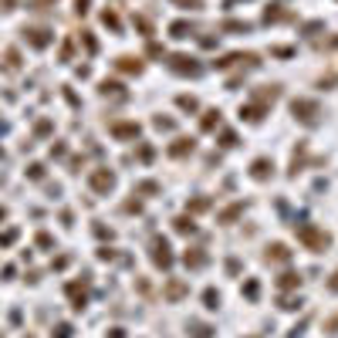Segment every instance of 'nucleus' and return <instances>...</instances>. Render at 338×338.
Listing matches in <instances>:
<instances>
[{
  "mask_svg": "<svg viewBox=\"0 0 338 338\" xmlns=\"http://www.w3.org/2000/svg\"><path fill=\"white\" fill-rule=\"evenodd\" d=\"M24 41L41 51V47H47L51 41H54V34L47 31V27H24Z\"/></svg>",
  "mask_w": 338,
  "mask_h": 338,
  "instance_id": "f257e3e1",
  "label": "nucleus"
},
{
  "mask_svg": "<svg viewBox=\"0 0 338 338\" xmlns=\"http://www.w3.org/2000/svg\"><path fill=\"white\" fill-rule=\"evenodd\" d=\"M298 237H301L311 250H325L328 247V234H321V230H315V227H298Z\"/></svg>",
  "mask_w": 338,
  "mask_h": 338,
  "instance_id": "f03ea898",
  "label": "nucleus"
},
{
  "mask_svg": "<svg viewBox=\"0 0 338 338\" xmlns=\"http://www.w3.org/2000/svg\"><path fill=\"white\" fill-rule=\"evenodd\" d=\"M88 183H91V190L95 193H108L115 186V176L108 173V169H95V173L88 176Z\"/></svg>",
  "mask_w": 338,
  "mask_h": 338,
  "instance_id": "7ed1b4c3",
  "label": "nucleus"
},
{
  "mask_svg": "<svg viewBox=\"0 0 338 338\" xmlns=\"http://www.w3.org/2000/svg\"><path fill=\"white\" fill-rule=\"evenodd\" d=\"M291 108H294V119H301V122H315V115H318V105L308 98H298Z\"/></svg>",
  "mask_w": 338,
  "mask_h": 338,
  "instance_id": "20e7f679",
  "label": "nucleus"
},
{
  "mask_svg": "<svg viewBox=\"0 0 338 338\" xmlns=\"http://www.w3.org/2000/svg\"><path fill=\"white\" fill-rule=\"evenodd\" d=\"M152 260H156L159 267H169V264H173V254H169V244H166V240H156V250H152Z\"/></svg>",
  "mask_w": 338,
  "mask_h": 338,
  "instance_id": "39448f33",
  "label": "nucleus"
},
{
  "mask_svg": "<svg viewBox=\"0 0 338 338\" xmlns=\"http://www.w3.org/2000/svg\"><path fill=\"white\" fill-rule=\"evenodd\" d=\"M288 257H291V250L284 247V244H270L267 254H264V260H267V264H270V260H274V264H284Z\"/></svg>",
  "mask_w": 338,
  "mask_h": 338,
  "instance_id": "423d86ee",
  "label": "nucleus"
},
{
  "mask_svg": "<svg viewBox=\"0 0 338 338\" xmlns=\"http://www.w3.org/2000/svg\"><path fill=\"white\" fill-rule=\"evenodd\" d=\"M173 71H180V75H196L200 68L193 65V58H186V54H176V58H173Z\"/></svg>",
  "mask_w": 338,
  "mask_h": 338,
  "instance_id": "0eeeda50",
  "label": "nucleus"
},
{
  "mask_svg": "<svg viewBox=\"0 0 338 338\" xmlns=\"http://www.w3.org/2000/svg\"><path fill=\"white\" fill-rule=\"evenodd\" d=\"M68 294H71V301H75V308H85V301H88V294H85V288H78V284H68Z\"/></svg>",
  "mask_w": 338,
  "mask_h": 338,
  "instance_id": "6e6552de",
  "label": "nucleus"
},
{
  "mask_svg": "<svg viewBox=\"0 0 338 338\" xmlns=\"http://www.w3.org/2000/svg\"><path fill=\"white\" fill-rule=\"evenodd\" d=\"M112 132L119 135V139H129V135H139V125L135 122H119V125H112Z\"/></svg>",
  "mask_w": 338,
  "mask_h": 338,
  "instance_id": "1a4fd4ad",
  "label": "nucleus"
},
{
  "mask_svg": "<svg viewBox=\"0 0 338 338\" xmlns=\"http://www.w3.org/2000/svg\"><path fill=\"white\" fill-rule=\"evenodd\" d=\"M186 152H193V139H176L169 146V156H186Z\"/></svg>",
  "mask_w": 338,
  "mask_h": 338,
  "instance_id": "9d476101",
  "label": "nucleus"
},
{
  "mask_svg": "<svg viewBox=\"0 0 338 338\" xmlns=\"http://www.w3.org/2000/svg\"><path fill=\"white\" fill-rule=\"evenodd\" d=\"M270 169H274V166H270L267 159H257V162H254V180H267Z\"/></svg>",
  "mask_w": 338,
  "mask_h": 338,
  "instance_id": "9b49d317",
  "label": "nucleus"
},
{
  "mask_svg": "<svg viewBox=\"0 0 338 338\" xmlns=\"http://www.w3.org/2000/svg\"><path fill=\"white\" fill-rule=\"evenodd\" d=\"M186 294V284H180V281H169L166 284V298L169 301H176V298H183Z\"/></svg>",
  "mask_w": 338,
  "mask_h": 338,
  "instance_id": "f8f14e48",
  "label": "nucleus"
},
{
  "mask_svg": "<svg viewBox=\"0 0 338 338\" xmlns=\"http://www.w3.org/2000/svg\"><path fill=\"white\" fill-rule=\"evenodd\" d=\"M119 68H122V71H135V75H139V71H142V61H139V58H119Z\"/></svg>",
  "mask_w": 338,
  "mask_h": 338,
  "instance_id": "ddd939ff",
  "label": "nucleus"
},
{
  "mask_svg": "<svg viewBox=\"0 0 338 338\" xmlns=\"http://www.w3.org/2000/svg\"><path fill=\"white\" fill-rule=\"evenodd\" d=\"M183 260H186V267H203V264H206V254H200V250H193L190 254V250H186V257Z\"/></svg>",
  "mask_w": 338,
  "mask_h": 338,
  "instance_id": "4468645a",
  "label": "nucleus"
},
{
  "mask_svg": "<svg viewBox=\"0 0 338 338\" xmlns=\"http://www.w3.org/2000/svg\"><path fill=\"white\" fill-rule=\"evenodd\" d=\"M240 115L250 119V122H260V119H264V108H260V105H250V108H240Z\"/></svg>",
  "mask_w": 338,
  "mask_h": 338,
  "instance_id": "2eb2a0df",
  "label": "nucleus"
},
{
  "mask_svg": "<svg viewBox=\"0 0 338 338\" xmlns=\"http://www.w3.org/2000/svg\"><path fill=\"white\" fill-rule=\"evenodd\" d=\"M220 125V112H206V119H203V132H210V129H216Z\"/></svg>",
  "mask_w": 338,
  "mask_h": 338,
  "instance_id": "dca6fc26",
  "label": "nucleus"
},
{
  "mask_svg": "<svg viewBox=\"0 0 338 338\" xmlns=\"http://www.w3.org/2000/svg\"><path fill=\"white\" fill-rule=\"evenodd\" d=\"M240 210H244V203H234L230 210H223V213H220V220H223V223H230V220H234V216L240 213Z\"/></svg>",
  "mask_w": 338,
  "mask_h": 338,
  "instance_id": "f3484780",
  "label": "nucleus"
},
{
  "mask_svg": "<svg viewBox=\"0 0 338 338\" xmlns=\"http://www.w3.org/2000/svg\"><path fill=\"white\" fill-rule=\"evenodd\" d=\"M7 68H21V51H17V47L7 51Z\"/></svg>",
  "mask_w": 338,
  "mask_h": 338,
  "instance_id": "a211bd4d",
  "label": "nucleus"
},
{
  "mask_svg": "<svg viewBox=\"0 0 338 338\" xmlns=\"http://www.w3.org/2000/svg\"><path fill=\"white\" fill-rule=\"evenodd\" d=\"M298 284V274H281L277 277V288H294Z\"/></svg>",
  "mask_w": 338,
  "mask_h": 338,
  "instance_id": "6ab92c4d",
  "label": "nucleus"
},
{
  "mask_svg": "<svg viewBox=\"0 0 338 338\" xmlns=\"http://www.w3.org/2000/svg\"><path fill=\"white\" fill-rule=\"evenodd\" d=\"M14 240H17V230H4L0 234V247H11Z\"/></svg>",
  "mask_w": 338,
  "mask_h": 338,
  "instance_id": "aec40b11",
  "label": "nucleus"
},
{
  "mask_svg": "<svg viewBox=\"0 0 338 338\" xmlns=\"http://www.w3.org/2000/svg\"><path fill=\"white\" fill-rule=\"evenodd\" d=\"M71 331H75L71 325H58L54 331H51V338H71Z\"/></svg>",
  "mask_w": 338,
  "mask_h": 338,
  "instance_id": "412c9836",
  "label": "nucleus"
},
{
  "mask_svg": "<svg viewBox=\"0 0 338 338\" xmlns=\"http://www.w3.org/2000/svg\"><path fill=\"white\" fill-rule=\"evenodd\" d=\"M176 230H180V234H193V220L180 216V220H176Z\"/></svg>",
  "mask_w": 338,
  "mask_h": 338,
  "instance_id": "4be33fe9",
  "label": "nucleus"
},
{
  "mask_svg": "<svg viewBox=\"0 0 338 338\" xmlns=\"http://www.w3.org/2000/svg\"><path fill=\"white\" fill-rule=\"evenodd\" d=\"M101 21L108 24V27H112V31H119V17H115L112 11H105V14H101Z\"/></svg>",
  "mask_w": 338,
  "mask_h": 338,
  "instance_id": "5701e85b",
  "label": "nucleus"
},
{
  "mask_svg": "<svg viewBox=\"0 0 338 338\" xmlns=\"http://www.w3.org/2000/svg\"><path fill=\"white\" fill-rule=\"evenodd\" d=\"M203 298H206V308H216V304H220V294L216 291H206Z\"/></svg>",
  "mask_w": 338,
  "mask_h": 338,
  "instance_id": "b1692460",
  "label": "nucleus"
},
{
  "mask_svg": "<svg viewBox=\"0 0 338 338\" xmlns=\"http://www.w3.org/2000/svg\"><path fill=\"white\" fill-rule=\"evenodd\" d=\"M186 31H190V24H173V34H176V37H186Z\"/></svg>",
  "mask_w": 338,
  "mask_h": 338,
  "instance_id": "393cba45",
  "label": "nucleus"
},
{
  "mask_svg": "<svg viewBox=\"0 0 338 338\" xmlns=\"http://www.w3.org/2000/svg\"><path fill=\"white\" fill-rule=\"evenodd\" d=\"M176 4H180V7H186V11H196V7H200V0H176Z\"/></svg>",
  "mask_w": 338,
  "mask_h": 338,
  "instance_id": "a878e982",
  "label": "nucleus"
},
{
  "mask_svg": "<svg viewBox=\"0 0 338 338\" xmlns=\"http://www.w3.org/2000/svg\"><path fill=\"white\" fill-rule=\"evenodd\" d=\"M47 4H54V0H31V11H44Z\"/></svg>",
  "mask_w": 338,
  "mask_h": 338,
  "instance_id": "bb28decb",
  "label": "nucleus"
},
{
  "mask_svg": "<svg viewBox=\"0 0 338 338\" xmlns=\"http://www.w3.org/2000/svg\"><path fill=\"white\" fill-rule=\"evenodd\" d=\"M88 4H91V0H75V11H78V14H88Z\"/></svg>",
  "mask_w": 338,
  "mask_h": 338,
  "instance_id": "cd10ccee",
  "label": "nucleus"
},
{
  "mask_svg": "<svg viewBox=\"0 0 338 338\" xmlns=\"http://www.w3.org/2000/svg\"><path fill=\"white\" fill-rule=\"evenodd\" d=\"M180 105H183V108H190V112H193V108H196V98H186V95H183V98H180Z\"/></svg>",
  "mask_w": 338,
  "mask_h": 338,
  "instance_id": "c85d7f7f",
  "label": "nucleus"
},
{
  "mask_svg": "<svg viewBox=\"0 0 338 338\" xmlns=\"http://www.w3.org/2000/svg\"><path fill=\"white\" fill-rule=\"evenodd\" d=\"M31 176H34V180H41V176H44V166H37V162H34V166H31Z\"/></svg>",
  "mask_w": 338,
  "mask_h": 338,
  "instance_id": "c756f323",
  "label": "nucleus"
},
{
  "mask_svg": "<svg viewBox=\"0 0 338 338\" xmlns=\"http://www.w3.org/2000/svg\"><path fill=\"white\" fill-rule=\"evenodd\" d=\"M37 244H41V247H51V234H37Z\"/></svg>",
  "mask_w": 338,
  "mask_h": 338,
  "instance_id": "7c9ffc66",
  "label": "nucleus"
},
{
  "mask_svg": "<svg viewBox=\"0 0 338 338\" xmlns=\"http://www.w3.org/2000/svg\"><path fill=\"white\" fill-rule=\"evenodd\" d=\"M44 132H51V122H47V119L44 122H37V135H44Z\"/></svg>",
  "mask_w": 338,
  "mask_h": 338,
  "instance_id": "2f4dec72",
  "label": "nucleus"
},
{
  "mask_svg": "<svg viewBox=\"0 0 338 338\" xmlns=\"http://www.w3.org/2000/svg\"><path fill=\"white\" fill-rule=\"evenodd\" d=\"M0 11H14V0H0Z\"/></svg>",
  "mask_w": 338,
  "mask_h": 338,
  "instance_id": "473e14b6",
  "label": "nucleus"
},
{
  "mask_svg": "<svg viewBox=\"0 0 338 338\" xmlns=\"http://www.w3.org/2000/svg\"><path fill=\"white\" fill-rule=\"evenodd\" d=\"M328 288H331V291L338 294V270H335V277H331V281H328Z\"/></svg>",
  "mask_w": 338,
  "mask_h": 338,
  "instance_id": "72a5a7b5",
  "label": "nucleus"
},
{
  "mask_svg": "<svg viewBox=\"0 0 338 338\" xmlns=\"http://www.w3.org/2000/svg\"><path fill=\"white\" fill-rule=\"evenodd\" d=\"M108 338H122V328H112V335Z\"/></svg>",
  "mask_w": 338,
  "mask_h": 338,
  "instance_id": "f704fd0d",
  "label": "nucleus"
},
{
  "mask_svg": "<svg viewBox=\"0 0 338 338\" xmlns=\"http://www.w3.org/2000/svg\"><path fill=\"white\" fill-rule=\"evenodd\" d=\"M4 216H7V210H4V206H0V220H4Z\"/></svg>",
  "mask_w": 338,
  "mask_h": 338,
  "instance_id": "c9c22d12",
  "label": "nucleus"
}]
</instances>
